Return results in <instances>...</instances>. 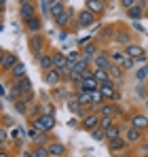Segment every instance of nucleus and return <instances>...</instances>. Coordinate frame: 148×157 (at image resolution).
<instances>
[{
  "mask_svg": "<svg viewBox=\"0 0 148 157\" xmlns=\"http://www.w3.org/2000/svg\"><path fill=\"white\" fill-rule=\"evenodd\" d=\"M28 49L32 53V59H34V62H38V57H40L43 53H47V38L43 36V32H40V34H30V38H28Z\"/></svg>",
  "mask_w": 148,
  "mask_h": 157,
  "instance_id": "1",
  "label": "nucleus"
},
{
  "mask_svg": "<svg viewBox=\"0 0 148 157\" xmlns=\"http://www.w3.org/2000/svg\"><path fill=\"white\" fill-rule=\"evenodd\" d=\"M9 100L11 102H15V100H19L24 94H28V91H34L32 89V81L28 77H24V78H19V81H11V85H9Z\"/></svg>",
  "mask_w": 148,
  "mask_h": 157,
  "instance_id": "2",
  "label": "nucleus"
},
{
  "mask_svg": "<svg viewBox=\"0 0 148 157\" xmlns=\"http://www.w3.org/2000/svg\"><path fill=\"white\" fill-rule=\"evenodd\" d=\"M99 91H102V96H104L106 102H119V100L123 98V91L119 89V85H117L114 81H110V83H99Z\"/></svg>",
  "mask_w": 148,
  "mask_h": 157,
  "instance_id": "3",
  "label": "nucleus"
},
{
  "mask_svg": "<svg viewBox=\"0 0 148 157\" xmlns=\"http://www.w3.org/2000/svg\"><path fill=\"white\" fill-rule=\"evenodd\" d=\"M30 128H34L36 132H40V134H49L53 128H55V115H40V117H36L34 121H30Z\"/></svg>",
  "mask_w": 148,
  "mask_h": 157,
  "instance_id": "4",
  "label": "nucleus"
},
{
  "mask_svg": "<svg viewBox=\"0 0 148 157\" xmlns=\"http://www.w3.org/2000/svg\"><path fill=\"white\" fill-rule=\"evenodd\" d=\"M99 17H95L91 11H87V9H80L78 13H76V17H74V21H76V28H83V30H87V28L95 26L98 24Z\"/></svg>",
  "mask_w": 148,
  "mask_h": 157,
  "instance_id": "5",
  "label": "nucleus"
},
{
  "mask_svg": "<svg viewBox=\"0 0 148 157\" xmlns=\"http://www.w3.org/2000/svg\"><path fill=\"white\" fill-rule=\"evenodd\" d=\"M95 113H98L99 117H112V119H117V117L123 113V108L117 104V102H104L102 106L95 108Z\"/></svg>",
  "mask_w": 148,
  "mask_h": 157,
  "instance_id": "6",
  "label": "nucleus"
},
{
  "mask_svg": "<svg viewBox=\"0 0 148 157\" xmlns=\"http://www.w3.org/2000/svg\"><path fill=\"white\" fill-rule=\"evenodd\" d=\"M112 43H117L119 49H125L127 45L133 43V34H131L127 28H117V30H114V38H112Z\"/></svg>",
  "mask_w": 148,
  "mask_h": 157,
  "instance_id": "7",
  "label": "nucleus"
},
{
  "mask_svg": "<svg viewBox=\"0 0 148 157\" xmlns=\"http://www.w3.org/2000/svg\"><path fill=\"white\" fill-rule=\"evenodd\" d=\"M106 147H108V153L110 155H121V153H125V151H129V142L125 140L123 136L121 138H117V140H108L106 142Z\"/></svg>",
  "mask_w": 148,
  "mask_h": 157,
  "instance_id": "8",
  "label": "nucleus"
},
{
  "mask_svg": "<svg viewBox=\"0 0 148 157\" xmlns=\"http://www.w3.org/2000/svg\"><path fill=\"white\" fill-rule=\"evenodd\" d=\"M43 81L49 85V87H59L64 81H66V75L61 70H49V72H43Z\"/></svg>",
  "mask_w": 148,
  "mask_h": 157,
  "instance_id": "9",
  "label": "nucleus"
},
{
  "mask_svg": "<svg viewBox=\"0 0 148 157\" xmlns=\"http://www.w3.org/2000/svg\"><path fill=\"white\" fill-rule=\"evenodd\" d=\"M127 123H129L131 128L140 130V132H148V117L142 115V113H131L129 119H127Z\"/></svg>",
  "mask_w": 148,
  "mask_h": 157,
  "instance_id": "10",
  "label": "nucleus"
},
{
  "mask_svg": "<svg viewBox=\"0 0 148 157\" xmlns=\"http://www.w3.org/2000/svg\"><path fill=\"white\" fill-rule=\"evenodd\" d=\"M17 15H19L21 21H28V19H32V17H36V15H38V13H36V4H34V2H21V4L17 6Z\"/></svg>",
  "mask_w": 148,
  "mask_h": 157,
  "instance_id": "11",
  "label": "nucleus"
},
{
  "mask_svg": "<svg viewBox=\"0 0 148 157\" xmlns=\"http://www.w3.org/2000/svg\"><path fill=\"white\" fill-rule=\"evenodd\" d=\"M99 119H102V117L93 110V113H89L87 117H83V119H80V125H78V128H80V130H85V132H93L95 128H99Z\"/></svg>",
  "mask_w": 148,
  "mask_h": 157,
  "instance_id": "12",
  "label": "nucleus"
},
{
  "mask_svg": "<svg viewBox=\"0 0 148 157\" xmlns=\"http://www.w3.org/2000/svg\"><path fill=\"white\" fill-rule=\"evenodd\" d=\"M74 17H76L74 9H72V6H68V9H66V11H64L57 19H53V24L59 28V30H66V28H70V21H72Z\"/></svg>",
  "mask_w": 148,
  "mask_h": 157,
  "instance_id": "13",
  "label": "nucleus"
},
{
  "mask_svg": "<svg viewBox=\"0 0 148 157\" xmlns=\"http://www.w3.org/2000/svg\"><path fill=\"white\" fill-rule=\"evenodd\" d=\"M123 138L129 142V144H140L142 140H144V132L135 130V128H131V125H127L123 128Z\"/></svg>",
  "mask_w": 148,
  "mask_h": 157,
  "instance_id": "14",
  "label": "nucleus"
},
{
  "mask_svg": "<svg viewBox=\"0 0 148 157\" xmlns=\"http://www.w3.org/2000/svg\"><path fill=\"white\" fill-rule=\"evenodd\" d=\"M24 28L28 34H40L43 32V28H45V21H43V17L40 15H36V17H32V19H28L24 21Z\"/></svg>",
  "mask_w": 148,
  "mask_h": 157,
  "instance_id": "15",
  "label": "nucleus"
},
{
  "mask_svg": "<svg viewBox=\"0 0 148 157\" xmlns=\"http://www.w3.org/2000/svg\"><path fill=\"white\" fill-rule=\"evenodd\" d=\"M51 157H68V147L61 142V140H51L47 144Z\"/></svg>",
  "mask_w": 148,
  "mask_h": 157,
  "instance_id": "16",
  "label": "nucleus"
},
{
  "mask_svg": "<svg viewBox=\"0 0 148 157\" xmlns=\"http://www.w3.org/2000/svg\"><path fill=\"white\" fill-rule=\"evenodd\" d=\"M99 51V45H98V40H93V43H89V45H85L83 49H80V57L87 62V64H93V57L98 55Z\"/></svg>",
  "mask_w": 148,
  "mask_h": 157,
  "instance_id": "17",
  "label": "nucleus"
},
{
  "mask_svg": "<svg viewBox=\"0 0 148 157\" xmlns=\"http://www.w3.org/2000/svg\"><path fill=\"white\" fill-rule=\"evenodd\" d=\"M93 66H95V68H102V70H108V68L112 66V59H110V53L106 51V49H104V51L99 49V51H98V55L93 57Z\"/></svg>",
  "mask_w": 148,
  "mask_h": 157,
  "instance_id": "18",
  "label": "nucleus"
},
{
  "mask_svg": "<svg viewBox=\"0 0 148 157\" xmlns=\"http://www.w3.org/2000/svg\"><path fill=\"white\" fill-rule=\"evenodd\" d=\"M85 9L91 11L95 17H102L106 13V0H85Z\"/></svg>",
  "mask_w": 148,
  "mask_h": 157,
  "instance_id": "19",
  "label": "nucleus"
},
{
  "mask_svg": "<svg viewBox=\"0 0 148 157\" xmlns=\"http://www.w3.org/2000/svg\"><path fill=\"white\" fill-rule=\"evenodd\" d=\"M51 55H53V68H55V70H61L64 75H68V59H66V53L51 51Z\"/></svg>",
  "mask_w": 148,
  "mask_h": 157,
  "instance_id": "20",
  "label": "nucleus"
},
{
  "mask_svg": "<svg viewBox=\"0 0 148 157\" xmlns=\"http://www.w3.org/2000/svg\"><path fill=\"white\" fill-rule=\"evenodd\" d=\"M76 89H85V91H95L99 89V83L95 77H83V81L76 85Z\"/></svg>",
  "mask_w": 148,
  "mask_h": 157,
  "instance_id": "21",
  "label": "nucleus"
},
{
  "mask_svg": "<svg viewBox=\"0 0 148 157\" xmlns=\"http://www.w3.org/2000/svg\"><path fill=\"white\" fill-rule=\"evenodd\" d=\"M38 68L43 70V72H49V70H53V55H51V51L43 53L40 57H38Z\"/></svg>",
  "mask_w": 148,
  "mask_h": 157,
  "instance_id": "22",
  "label": "nucleus"
},
{
  "mask_svg": "<svg viewBox=\"0 0 148 157\" xmlns=\"http://www.w3.org/2000/svg\"><path fill=\"white\" fill-rule=\"evenodd\" d=\"M125 53H127L129 57H133V59H138V57L146 55L144 47H142V45H138V43H131V45H127V47H125Z\"/></svg>",
  "mask_w": 148,
  "mask_h": 157,
  "instance_id": "23",
  "label": "nucleus"
},
{
  "mask_svg": "<svg viewBox=\"0 0 148 157\" xmlns=\"http://www.w3.org/2000/svg\"><path fill=\"white\" fill-rule=\"evenodd\" d=\"M68 9V4H66V0H59V2H53V4H49V15L53 17V19H57L64 11Z\"/></svg>",
  "mask_w": 148,
  "mask_h": 157,
  "instance_id": "24",
  "label": "nucleus"
},
{
  "mask_svg": "<svg viewBox=\"0 0 148 157\" xmlns=\"http://www.w3.org/2000/svg\"><path fill=\"white\" fill-rule=\"evenodd\" d=\"M6 75H9L11 81H19V78L28 77V75H25V64H24V62L15 64V66H13V70H11V72H6Z\"/></svg>",
  "mask_w": 148,
  "mask_h": 157,
  "instance_id": "25",
  "label": "nucleus"
},
{
  "mask_svg": "<svg viewBox=\"0 0 148 157\" xmlns=\"http://www.w3.org/2000/svg\"><path fill=\"white\" fill-rule=\"evenodd\" d=\"M127 13V17L131 19V21H140L142 17H144V13H146V9H142V6H138V4H133L129 11H125Z\"/></svg>",
  "mask_w": 148,
  "mask_h": 157,
  "instance_id": "26",
  "label": "nucleus"
},
{
  "mask_svg": "<svg viewBox=\"0 0 148 157\" xmlns=\"http://www.w3.org/2000/svg\"><path fill=\"white\" fill-rule=\"evenodd\" d=\"M108 75H110V78H112L117 85H119V83H123V75H125V72H123V68H121V66L112 64V66L108 68Z\"/></svg>",
  "mask_w": 148,
  "mask_h": 157,
  "instance_id": "27",
  "label": "nucleus"
},
{
  "mask_svg": "<svg viewBox=\"0 0 148 157\" xmlns=\"http://www.w3.org/2000/svg\"><path fill=\"white\" fill-rule=\"evenodd\" d=\"M15 64H19V57H17L15 53L9 51V53H6V59H4V64H2V72H11Z\"/></svg>",
  "mask_w": 148,
  "mask_h": 157,
  "instance_id": "28",
  "label": "nucleus"
},
{
  "mask_svg": "<svg viewBox=\"0 0 148 157\" xmlns=\"http://www.w3.org/2000/svg\"><path fill=\"white\" fill-rule=\"evenodd\" d=\"M66 108H68V110H70L72 115H76V117H78V113H80V108H83V104H80L78 100H76V96L72 94V96H70V98L66 100Z\"/></svg>",
  "mask_w": 148,
  "mask_h": 157,
  "instance_id": "29",
  "label": "nucleus"
},
{
  "mask_svg": "<svg viewBox=\"0 0 148 157\" xmlns=\"http://www.w3.org/2000/svg\"><path fill=\"white\" fill-rule=\"evenodd\" d=\"M121 136H123V128H121V123H117V125H112V128L106 130V142L108 140H117Z\"/></svg>",
  "mask_w": 148,
  "mask_h": 157,
  "instance_id": "30",
  "label": "nucleus"
},
{
  "mask_svg": "<svg viewBox=\"0 0 148 157\" xmlns=\"http://www.w3.org/2000/svg\"><path fill=\"white\" fill-rule=\"evenodd\" d=\"M76 100L80 102L83 106H91V91H85V89H76L74 91Z\"/></svg>",
  "mask_w": 148,
  "mask_h": 157,
  "instance_id": "31",
  "label": "nucleus"
},
{
  "mask_svg": "<svg viewBox=\"0 0 148 157\" xmlns=\"http://www.w3.org/2000/svg\"><path fill=\"white\" fill-rule=\"evenodd\" d=\"M40 115H43V108H40V104H36V102H34V104L28 106L25 119H28V121H34V119H36V117H40Z\"/></svg>",
  "mask_w": 148,
  "mask_h": 157,
  "instance_id": "32",
  "label": "nucleus"
},
{
  "mask_svg": "<svg viewBox=\"0 0 148 157\" xmlns=\"http://www.w3.org/2000/svg\"><path fill=\"white\" fill-rule=\"evenodd\" d=\"M114 30H117V26H106L95 38H98V40H112V38H114Z\"/></svg>",
  "mask_w": 148,
  "mask_h": 157,
  "instance_id": "33",
  "label": "nucleus"
},
{
  "mask_svg": "<svg viewBox=\"0 0 148 157\" xmlns=\"http://www.w3.org/2000/svg\"><path fill=\"white\" fill-rule=\"evenodd\" d=\"M51 142V138H49V134H36L34 138H32V147H47Z\"/></svg>",
  "mask_w": 148,
  "mask_h": 157,
  "instance_id": "34",
  "label": "nucleus"
},
{
  "mask_svg": "<svg viewBox=\"0 0 148 157\" xmlns=\"http://www.w3.org/2000/svg\"><path fill=\"white\" fill-rule=\"evenodd\" d=\"M125 57H127L125 49H114V51H110V59H112V64H117V66H121V62H123Z\"/></svg>",
  "mask_w": 148,
  "mask_h": 157,
  "instance_id": "35",
  "label": "nucleus"
},
{
  "mask_svg": "<svg viewBox=\"0 0 148 157\" xmlns=\"http://www.w3.org/2000/svg\"><path fill=\"white\" fill-rule=\"evenodd\" d=\"M93 77L98 78V83H110L112 78L108 75V70H102V68H93Z\"/></svg>",
  "mask_w": 148,
  "mask_h": 157,
  "instance_id": "36",
  "label": "nucleus"
},
{
  "mask_svg": "<svg viewBox=\"0 0 148 157\" xmlns=\"http://www.w3.org/2000/svg\"><path fill=\"white\" fill-rule=\"evenodd\" d=\"M104 102H106V100H104V96H102V91H99V89L91 91V106H93V110H95L98 106H102Z\"/></svg>",
  "mask_w": 148,
  "mask_h": 157,
  "instance_id": "37",
  "label": "nucleus"
},
{
  "mask_svg": "<svg viewBox=\"0 0 148 157\" xmlns=\"http://www.w3.org/2000/svg\"><path fill=\"white\" fill-rule=\"evenodd\" d=\"M53 89H55V96H53L55 100H68V98L72 96V94H70V91H68L64 85H59V87H53Z\"/></svg>",
  "mask_w": 148,
  "mask_h": 157,
  "instance_id": "38",
  "label": "nucleus"
},
{
  "mask_svg": "<svg viewBox=\"0 0 148 157\" xmlns=\"http://www.w3.org/2000/svg\"><path fill=\"white\" fill-rule=\"evenodd\" d=\"M28 102H24V100H15L13 102V108H15V113H19L21 117H25V113H28Z\"/></svg>",
  "mask_w": 148,
  "mask_h": 157,
  "instance_id": "39",
  "label": "nucleus"
},
{
  "mask_svg": "<svg viewBox=\"0 0 148 157\" xmlns=\"http://www.w3.org/2000/svg\"><path fill=\"white\" fill-rule=\"evenodd\" d=\"M66 59H68V70H70L74 64H76V62L80 59V49H78V51H70V53H66Z\"/></svg>",
  "mask_w": 148,
  "mask_h": 157,
  "instance_id": "40",
  "label": "nucleus"
},
{
  "mask_svg": "<svg viewBox=\"0 0 148 157\" xmlns=\"http://www.w3.org/2000/svg\"><path fill=\"white\" fill-rule=\"evenodd\" d=\"M135 81H138V83L148 81V64H144L142 68H138V72H135Z\"/></svg>",
  "mask_w": 148,
  "mask_h": 157,
  "instance_id": "41",
  "label": "nucleus"
},
{
  "mask_svg": "<svg viewBox=\"0 0 148 157\" xmlns=\"http://www.w3.org/2000/svg\"><path fill=\"white\" fill-rule=\"evenodd\" d=\"M91 134V138L95 140V142H106V132L102 130V128H95L93 132H89Z\"/></svg>",
  "mask_w": 148,
  "mask_h": 157,
  "instance_id": "42",
  "label": "nucleus"
},
{
  "mask_svg": "<svg viewBox=\"0 0 148 157\" xmlns=\"http://www.w3.org/2000/svg\"><path fill=\"white\" fill-rule=\"evenodd\" d=\"M121 68H123V72H129V70H133V68H135V59L127 55L123 62H121Z\"/></svg>",
  "mask_w": 148,
  "mask_h": 157,
  "instance_id": "43",
  "label": "nucleus"
},
{
  "mask_svg": "<svg viewBox=\"0 0 148 157\" xmlns=\"http://www.w3.org/2000/svg\"><path fill=\"white\" fill-rule=\"evenodd\" d=\"M112 125H117V119H112V117H102L99 119V128L106 132L108 128H112Z\"/></svg>",
  "mask_w": 148,
  "mask_h": 157,
  "instance_id": "44",
  "label": "nucleus"
},
{
  "mask_svg": "<svg viewBox=\"0 0 148 157\" xmlns=\"http://www.w3.org/2000/svg\"><path fill=\"white\" fill-rule=\"evenodd\" d=\"M32 157H51L47 147H32Z\"/></svg>",
  "mask_w": 148,
  "mask_h": 157,
  "instance_id": "45",
  "label": "nucleus"
},
{
  "mask_svg": "<svg viewBox=\"0 0 148 157\" xmlns=\"http://www.w3.org/2000/svg\"><path fill=\"white\" fill-rule=\"evenodd\" d=\"M6 142H9V134H6V130L0 125V149H4V147H6Z\"/></svg>",
  "mask_w": 148,
  "mask_h": 157,
  "instance_id": "46",
  "label": "nucleus"
},
{
  "mask_svg": "<svg viewBox=\"0 0 148 157\" xmlns=\"http://www.w3.org/2000/svg\"><path fill=\"white\" fill-rule=\"evenodd\" d=\"M138 0H119V4H121V9H125V11H129L133 4H135Z\"/></svg>",
  "mask_w": 148,
  "mask_h": 157,
  "instance_id": "47",
  "label": "nucleus"
},
{
  "mask_svg": "<svg viewBox=\"0 0 148 157\" xmlns=\"http://www.w3.org/2000/svg\"><path fill=\"white\" fill-rule=\"evenodd\" d=\"M43 106V113H45V115H55V106L53 104H40Z\"/></svg>",
  "mask_w": 148,
  "mask_h": 157,
  "instance_id": "48",
  "label": "nucleus"
},
{
  "mask_svg": "<svg viewBox=\"0 0 148 157\" xmlns=\"http://www.w3.org/2000/svg\"><path fill=\"white\" fill-rule=\"evenodd\" d=\"M6 53H9V51H4V49L0 47V72H2V64H4V59H6Z\"/></svg>",
  "mask_w": 148,
  "mask_h": 157,
  "instance_id": "49",
  "label": "nucleus"
},
{
  "mask_svg": "<svg viewBox=\"0 0 148 157\" xmlns=\"http://www.w3.org/2000/svg\"><path fill=\"white\" fill-rule=\"evenodd\" d=\"M0 157H13V153H11L6 147H4V149H0Z\"/></svg>",
  "mask_w": 148,
  "mask_h": 157,
  "instance_id": "50",
  "label": "nucleus"
},
{
  "mask_svg": "<svg viewBox=\"0 0 148 157\" xmlns=\"http://www.w3.org/2000/svg\"><path fill=\"white\" fill-rule=\"evenodd\" d=\"M4 11H6V0H0V17L4 15Z\"/></svg>",
  "mask_w": 148,
  "mask_h": 157,
  "instance_id": "51",
  "label": "nucleus"
},
{
  "mask_svg": "<svg viewBox=\"0 0 148 157\" xmlns=\"http://www.w3.org/2000/svg\"><path fill=\"white\" fill-rule=\"evenodd\" d=\"M144 89H148V87H144V85L140 83V85L135 87V94H140V96H144Z\"/></svg>",
  "mask_w": 148,
  "mask_h": 157,
  "instance_id": "52",
  "label": "nucleus"
},
{
  "mask_svg": "<svg viewBox=\"0 0 148 157\" xmlns=\"http://www.w3.org/2000/svg\"><path fill=\"white\" fill-rule=\"evenodd\" d=\"M4 96H9V94H6V85L0 83V98H4Z\"/></svg>",
  "mask_w": 148,
  "mask_h": 157,
  "instance_id": "53",
  "label": "nucleus"
},
{
  "mask_svg": "<svg viewBox=\"0 0 148 157\" xmlns=\"http://www.w3.org/2000/svg\"><path fill=\"white\" fill-rule=\"evenodd\" d=\"M117 157H135L131 151H125V153H121V155H117Z\"/></svg>",
  "mask_w": 148,
  "mask_h": 157,
  "instance_id": "54",
  "label": "nucleus"
},
{
  "mask_svg": "<svg viewBox=\"0 0 148 157\" xmlns=\"http://www.w3.org/2000/svg\"><path fill=\"white\" fill-rule=\"evenodd\" d=\"M133 28H135V30H138V32H144V28L140 26V24H138V21H135V24H133Z\"/></svg>",
  "mask_w": 148,
  "mask_h": 157,
  "instance_id": "55",
  "label": "nucleus"
},
{
  "mask_svg": "<svg viewBox=\"0 0 148 157\" xmlns=\"http://www.w3.org/2000/svg\"><path fill=\"white\" fill-rule=\"evenodd\" d=\"M24 157H32V149L30 151H24Z\"/></svg>",
  "mask_w": 148,
  "mask_h": 157,
  "instance_id": "56",
  "label": "nucleus"
},
{
  "mask_svg": "<svg viewBox=\"0 0 148 157\" xmlns=\"http://www.w3.org/2000/svg\"><path fill=\"white\" fill-rule=\"evenodd\" d=\"M47 2H49V4H53V2H59V0H47Z\"/></svg>",
  "mask_w": 148,
  "mask_h": 157,
  "instance_id": "57",
  "label": "nucleus"
},
{
  "mask_svg": "<svg viewBox=\"0 0 148 157\" xmlns=\"http://www.w3.org/2000/svg\"><path fill=\"white\" fill-rule=\"evenodd\" d=\"M142 149H144V151H146V153H148V144H144V147H142Z\"/></svg>",
  "mask_w": 148,
  "mask_h": 157,
  "instance_id": "58",
  "label": "nucleus"
},
{
  "mask_svg": "<svg viewBox=\"0 0 148 157\" xmlns=\"http://www.w3.org/2000/svg\"><path fill=\"white\" fill-rule=\"evenodd\" d=\"M144 19H148V9H146V13H144Z\"/></svg>",
  "mask_w": 148,
  "mask_h": 157,
  "instance_id": "59",
  "label": "nucleus"
},
{
  "mask_svg": "<svg viewBox=\"0 0 148 157\" xmlns=\"http://www.w3.org/2000/svg\"><path fill=\"white\" fill-rule=\"evenodd\" d=\"M21 2H32V0H19V4H21Z\"/></svg>",
  "mask_w": 148,
  "mask_h": 157,
  "instance_id": "60",
  "label": "nucleus"
},
{
  "mask_svg": "<svg viewBox=\"0 0 148 157\" xmlns=\"http://www.w3.org/2000/svg\"><path fill=\"white\" fill-rule=\"evenodd\" d=\"M146 106H148V98H146Z\"/></svg>",
  "mask_w": 148,
  "mask_h": 157,
  "instance_id": "61",
  "label": "nucleus"
},
{
  "mask_svg": "<svg viewBox=\"0 0 148 157\" xmlns=\"http://www.w3.org/2000/svg\"><path fill=\"white\" fill-rule=\"evenodd\" d=\"M0 30H2V26H0Z\"/></svg>",
  "mask_w": 148,
  "mask_h": 157,
  "instance_id": "62",
  "label": "nucleus"
},
{
  "mask_svg": "<svg viewBox=\"0 0 148 157\" xmlns=\"http://www.w3.org/2000/svg\"><path fill=\"white\" fill-rule=\"evenodd\" d=\"M106 2H108V0H106Z\"/></svg>",
  "mask_w": 148,
  "mask_h": 157,
  "instance_id": "63",
  "label": "nucleus"
},
{
  "mask_svg": "<svg viewBox=\"0 0 148 157\" xmlns=\"http://www.w3.org/2000/svg\"><path fill=\"white\" fill-rule=\"evenodd\" d=\"M146 117H148V115H146Z\"/></svg>",
  "mask_w": 148,
  "mask_h": 157,
  "instance_id": "64",
  "label": "nucleus"
}]
</instances>
